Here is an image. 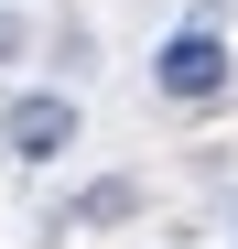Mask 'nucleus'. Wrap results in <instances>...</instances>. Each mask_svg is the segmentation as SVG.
<instances>
[{
    "label": "nucleus",
    "instance_id": "nucleus-1",
    "mask_svg": "<svg viewBox=\"0 0 238 249\" xmlns=\"http://www.w3.org/2000/svg\"><path fill=\"white\" fill-rule=\"evenodd\" d=\"M152 87L184 98V108H217V98H227V33H217V22H184L173 44L152 54Z\"/></svg>",
    "mask_w": 238,
    "mask_h": 249
},
{
    "label": "nucleus",
    "instance_id": "nucleus-2",
    "mask_svg": "<svg viewBox=\"0 0 238 249\" xmlns=\"http://www.w3.org/2000/svg\"><path fill=\"white\" fill-rule=\"evenodd\" d=\"M0 152H11V162L76 152V98H11V108H0Z\"/></svg>",
    "mask_w": 238,
    "mask_h": 249
},
{
    "label": "nucleus",
    "instance_id": "nucleus-3",
    "mask_svg": "<svg viewBox=\"0 0 238 249\" xmlns=\"http://www.w3.org/2000/svg\"><path fill=\"white\" fill-rule=\"evenodd\" d=\"M119 217H141V184L130 174H108V184H87V195L65 206V228H119Z\"/></svg>",
    "mask_w": 238,
    "mask_h": 249
},
{
    "label": "nucleus",
    "instance_id": "nucleus-4",
    "mask_svg": "<svg viewBox=\"0 0 238 249\" xmlns=\"http://www.w3.org/2000/svg\"><path fill=\"white\" fill-rule=\"evenodd\" d=\"M11 54H22V22H11V11H0V65H11Z\"/></svg>",
    "mask_w": 238,
    "mask_h": 249
}]
</instances>
